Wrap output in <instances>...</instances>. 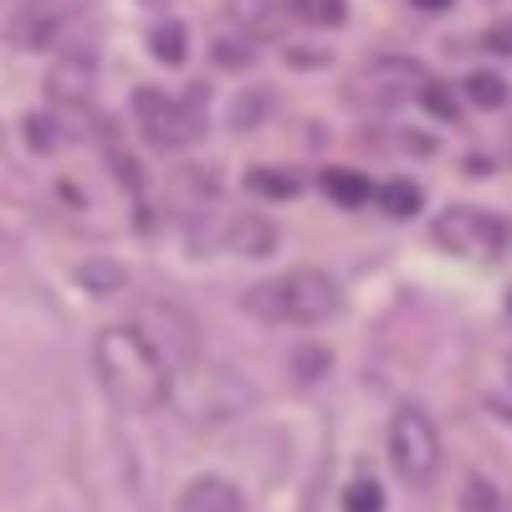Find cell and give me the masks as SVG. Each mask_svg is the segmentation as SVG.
Masks as SVG:
<instances>
[{
    "mask_svg": "<svg viewBox=\"0 0 512 512\" xmlns=\"http://www.w3.org/2000/svg\"><path fill=\"white\" fill-rule=\"evenodd\" d=\"M487 47H492V52H507V57H512V21L492 26V36H487Z\"/></svg>",
    "mask_w": 512,
    "mask_h": 512,
    "instance_id": "obj_22",
    "label": "cell"
},
{
    "mask_svg": "<svg viewBox=\"0 0 512 512\" xmlns=\"http://www.w3.org/2000/svg\"><path fill=\"white\" fill-rule=\"evenodd\" d=\"M415 88H425V67L420 62H410V57H374V62H364L354 72L349 98L354 103H369V108H395Z\"/></svg>",
    "mask_w": 512,
    "mask_h": 512,
    "instance_id": "obj_5",
    "label": "cell"
},
{
    "mask_svg": "<svg viewBox=\"0 0 512 512\" xmlns=\"http://www.w3.org/2000/svg\"><path fill=\"white\" fill-rule=\"evenodd\" d=\"M344 512H384V492H379V482H349V492H344Z\"/></svg>",
    "mask_w": 512,
    "mask_h": 512,
    "instance_id": "obj_18",
    "label": "cell"
},
{
    "mask_svg": "<svg viewBox=\"0 0 512 512\" xmlns=\"http://www.w3.org/2000/svg\"><path fill=\"white\" fill-rule=\"evenodd\" d=\"M231 241H236V251L267 256V251L277 246V231H272L262 216H241V221H231Z\"/></svg>",
    "mask_w": 512,
    "mask_h": 512,
    "instance_id": "obj_11",
    "label": "cell"
},
{
    "mask_svg": "<svg viewBox=\"0 0 512 512\" xmlns=\"http://www.w3.org/2000/svg\"><path fill=\"white\" fill-rule=\"evenodd\" d=\"M374 200L384 205V210H390V216H415V210H420V190L410 185V180H390V185H379L374 190Z\"/></svg>",
    "mask_w": 512,
    "mask_h": 512,
    "instance_id": "obj_13",
    "label": "cell"
},
{
    "mask_svg": "<svg viewBox=\"0 0 512 512\" xmlns=\"http://www.w3.org/2000/svg\"><path fill=\"white\" fill-rule=\"evenodd\" d=\"M93 364H98V379H103L108 400L128 415L159 410V400L169 395V369L134 323L103 328L98 344H93Z\"/></svg>",
    "mask_w": 512,
    "mask_h": 512,
    "instance_id": "obj_1",
    "label": "cell"
},
{
    "mask_svg": "<svg viewBox=\"0 0 512 512\" xmlns=\"http://www.w3.org/2000/svg\"><path fill=\"white\" fill-rule=\"evenodd\" d=\"M466 507L487 512V507H497V492H487V482H472V487H466Z\"/></svg>",
    "mask_w": 512,
    "mask_h": 512,
    "instance_id": "obj_20",
    "label": "cell"
},
{
    "mask_svg": "<svg viewBox=\"0 0 512 512\" xmlns=\"http://www.w3.org/2000/svg\"><path fill=\"white\" fill-rule=\"evenodd\" d=\"M390 461L400 482L410 487H431L436 466H441V441H436V425L420 405H405L395 420H390Z\"/></svg>",
    "mask_w": 512,
    "mask_h": 512,
    "instance_id": "obj_4",
    "label": "cell"
},
{
    "mask_svg": "<svg viewBox=\"0 0 512 512\" xmlns=\"http://www.w3.org/2000/svg\"><path fill=\"white\" fill-rule=\"evenodd\" d=\"M77 16H82V0H26L11 21V41L26 52L57 47V41H67Z\"/></svg>",
    "mask_w": 512,
    "mask_h": 512,
    "instance_id": "obj_7",
    "label": "cell"
},
{
    "mask_svg": "<svg viewBox=\"0 0 512 512\" xmlns=\"http://www.w3.org/2000/svg\"><path fill=\"white\" fill-rule=\"evenodd\" d=\"M149 52L164 62V67H180L185 62V26L180 21H164V26H154V36H149Z\"/></svg>",
    "mask_w": 512,
    "mask_h": 512,
    "instance_id": "obj_12",
    "label": "cell"
},
{
    "mask_svg": "<svg viewBox=\"0 0 512 512\" xmlns=\"http://www.w3.org/2000/svg\"><path fill=\"white\" fill-rule=\"evenodd\" d=\"M52 98L57 103H88L93 98V62L67 57L52 67Z\"/></svg>",
    "mask_w": 512,
    "mask_h": 512,
    "instance_id": "obj_9",
    "label": "cell"
},
{
    "mask_svg": "<svg viewBox=\"0 0 512 512\" xmlns=\"http://www.w3.org/2000/svg\"><path fill=\"white\" fill-rule=\"evenodd\" d=\"M512 226L502 216H487V210H446V216L436 221V241L446 251H461V256H497L507 246Z\"/></svg>",
    "mask_w": 512,
    "mask_h": 512,
    "instance_id": "obj_6",
    "label": "cell"
},
{
    "mask_svg": "<svg viewBox=\"0 0 512 512\" xmlns=\"http://www.w3.org/2000/svg\"><path fill=\"white\" fill-rule=\"evenodd\" d=\"M262 108H267V98H251V103L241 98L236 103V128H256V113H262Z\"/></svg>",
    "mask_w": 512,
    "mask_h": 512,
    "instance_id": "obj_21",
    "label": "cell"
},
{
    "mask_svg": "<svg viewBox=\"0 0 512 512\" xmlns=\"http://www.w3.org/2000/svg\"><path fill=\"white\" fill-rule=\"evenodd\" d=\"M420 98H425V108H431L436 118H451V123H456L461 103H456V93L446 88V82H431V77H425V88H420Z\"/></svg>",
    "mask_w": 512,
    "mask_h": 512,
    "instance_id": "obj_17",
    "label": "cell"
},
{
    "mask_svg": "<svg viewBox=\"0 0 512 512\" xmlns=\"http://www.w3.org/2000/svg\"><path fill=\"white\" fill-rule=\"evenodd\" d=\"M344 308V292L328 272H287V277H272V282H256L246 292V313L267 318V323H323Z\"/></svg>",
    "mask_w": 512,
    "mask_h": 512,
    "instance_id": "obj_2",
    "label": "cell"
},
{
    "mask_svg": "<svg viewBox=\"0 0 512 512\" xmlns=\"http://www.w3.org/2000/svg\"><path fill=\"white\" fill-rule=\"evenodd\" d=\"M292 11L303 16L308 26H338L349 6H344V0H292Z\"/></svg>",
    "mask_w": 512,
    "mask_h": 512,
    "instance_id": "obj_16",
    "label": "cell"
},
{
    "mask_svg": "<svg viewBox=\"0 0 512 512\" xmlns=\"http://www.w3.org/2000/svg\"><path fill=\"white\" fill-rule=\"evenodd\" d=\"M180 512H241V492L226 477H195L180 492Z\"/></svg>",
    "mask_w": 512,
    "mask_h": 512,
    "instance_id": "obj_8",
    "label": "cell"
},
{
    "mask_svg": "<svg viewBox=\"0 0 512 512\" xmlns=\"http://www.w3.org/2000/svg\"><path fill=\"white\" fill-rule=\"evenodd\" d=\"M0 164H6V159H0Z\"/></svg>",
    "mask_w": 512,
    "mask_h": 512,
    "instance_id": "obj_24",
    "label": "cell"
},
{
    "mask_svg": "<svg viewBox=\"0 0 512 512\" xmlns=\"http://www.w3.org/2000/svg\"><path fill=\"white\" fill-rule=\"evenodd\" d=\"M466 98H472L477 108H502L507 103V82L497 72H472L466 77Z\"/></svg>",
    "mask_w": 512,
    "mask_h": 512,
    "instance_id": "obj_14",
    "label": "cell"
},
{
    "mask_svg": "<svg viewBox=\"0 0 512 512\" xmlns=\"http://www.w3.org/2000/svg\"><path fill=\"white\" fill-rule=\"evenodd\" d=\"M323 190H328L338 205H349V210L369 205V195H374V185H369L364 175H354V169H323Z\"/></svg>",
    "mask_w": 512,
    "mask_h": 512,
    "instance_id": "obj_10",
    "label": "cell"
},
{
    "mask_svg": "<svg viewBox=\"0 0 512 512\" xmlns=\"http://www.w3.org/2000/svg\"><path fill=\"white\" fill-rule=\"evenodd\" d=\"M134 108L144 123V139L154 149H185L205 134V88H190L185 98H164L154 88H139Z\"/></svg>",
    "mask_w": 512,
    "mask_h": 512,
    "instance_id": "obj_3",
    "label": "cell"
},
{
    "mask_svg": "<svg viewBox=\"0 0 512 512\" xmlns=\"http://www.w3.org/2000/svg\"><path fill=\"white\" fill-rule=\"evenodd\" d=\"M415 6H420V11H446L451 0H415Z\"/></svg>",
    "mask_w": 512,
    "mask_h": 512,
    "instance_id": "obj_23",
    "label": "cell"
},
{
    "mask_svg": "<svg viewBox=\"0 0 512 512\" xmlns=\"http://www.w3.org/2000/svg\"><path fill=\"white\" fill-rule=\"evenodd\" d=\"M246 185H251V190H262V195H282V200L297 195V180H292V175H272V169H256Z\"/></svg>",
    "mask_w": 512,
    "mask_h": 512,
    "instance_id": "obj_19",
    "label": "cell"
},
{
    "mask_svg": "<svg viewBox=\"0 0 512 512\" xmlns=\"http://www.w3.org/2000/svg\"><path fill=\"white\" fill-rule=\"evenodd\" d=\"M77 282L93 287V292H113V287H128V272L113 267V262H82L77 267Z\"/></svg>",
    "mask_w": 512,
    "mask_h": 512,
    "instance_id": "obj_15",
    "label": "cell"
}]
</instances>
